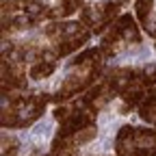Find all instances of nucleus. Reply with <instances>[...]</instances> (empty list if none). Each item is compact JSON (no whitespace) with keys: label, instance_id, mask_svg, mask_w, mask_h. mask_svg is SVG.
<instances>
[{"label":"nucleus","instance_id":"obj_4","mask_svg":"<svg viewBox=\"0 0 156 156\" xmlns=\"http://www.w3.org/2000/svg\"><path fill=\"white\" fill-rule=\"evenodd\" d=\"M54 117H56V119H65V117H67V111H65V108H56V111H54Z\"/></svg>","mask_w":156,"mask_h":156},{"label":"nucleus","instance_id":"obj_1","mask_svg":"<svg viewBox=\"0 0 156 156\" xmlns=\"http://www.w3.org/2000/svg\"><path fill=\"white\" fill-rule=\"evenodd\" d=\"M152 5H154V0H139L136 2V13H139V20L143 24H147V17L152 13Z\"/></svg>","mask_w":156,"mask_h":156},{"label":"nucleus","instance_id":"obj_3","mask_svg":"<svg viewBox=\"0 0 156 156\" xmlns=\"http://www.w3.org/2000/svg\"><path fill=\"white\" fill-rule=\"evenodd\" d=\"M93 136H95V130H93V128H87V132H83V134L76 136V143H85V141L93 139Z\"/></svg>","mask_w":156,"mask_h":156},{"label":"nucleus","instance_id":"obj_2","mask_svg":"<svg viewBox=\"0 0 156 156\" xmlns=\"http://www.w3.org/2000/svg\"><path fill=\"white\" fill-rule=\"evenodd\" d=\"M50 72H52V65H50V63H48V65L41 63V65H35V67L30 69V76H33V78H39V76H48Z\"/></svg>","mask_w":156,"mask_h":156}]
</instances>
